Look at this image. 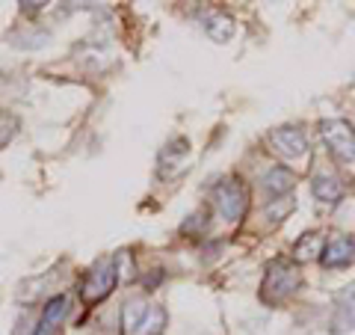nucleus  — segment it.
<instances>
[{
  "instance_id": "1",
  "label": "nucleus",
  "mask_w": 355,
  "mask_h": 335,
  "mask_svg": "<svg viewBox=\"0 0 355 335\" xmlns=\"http://www.w3.org/2000/svg\"><path fill=\"white\" fill-rule=\"evenodd\" d=\"M166 323H169L166 309L142 297L128 300L121 309V335H163Z\"/></svg>"
},
{
  "instance_id": "2",
  "label": "nucleus",
  "mask_w": 355,
  "mask_h": 335,
  "mask_svg": "<svg viewBox=\"0 0 355 335\" xmlns=\"http://www.w3.org/2000/svg\"><path fill=\"white\" fill-rule=\"evenodd\" d=\"M299 282H302V273H299L296 261H287V259L270 261V264H266V273H263V282H261L263 303H270V306L284 303L287 297L296 294Z\"/></svg>"
},
{
  "instance_id": "3",
  "label": "nucleus",
  "mask_w": 355,
  "mask_h": 335,
  "mask_svg": "<svg viewBox=\"0 0 355 335\" xmlns=\"http://www.w3.org/2000/svg\"><path fill=\"white\" fill-rule=\"evenodd\" d=\"M210 199H214V208L219 211V217L228 222H237L246 214V187H243L237 175L219 178L214 190H210Z\"/></svg>"
},
{
  "instance_id": "4",
  "label": "nucleus",
  "mask_w": 355,
  "mask_h": 335,
  "mask_svg": "<svg viewBox=\"0 0 355 335\" xmlns=\"http://www.w3.org/2000/svg\"><path fill=\"white\" fill-rule=\"evenodd\" d=\"M119 282V267H116V259H101L89 267V273L83 276L80 282V300L86 306H95L113 291Z\"/></svg>"
},
{
  "instance_id": "5",
  "label": "nucleus",
  "mask_w": 355,
  "mask_h": 335,
  "mask_svg": "<svg viewBox=\"0 0 355 335\" xmlns=\"http://www.w3.org/2000/svg\"><path fill=\"white\" fill-rule=\"evenodd\" d=\"M320 133H323V142L335 154L338 163H355V131L349 122L326 119L320 122Z\"/></svg>"
},
{
  "instance_id": "6",
  "label": "nucleus",
  "mask_w": 355,
  "mask_h": 335,
  "mask_svg": "<svg viewBox=\"0 0 355 335\" xmlns=\"http://www.w3.org/2000/svg\"><path fill=\"white\" fill-rule=\"evenodd\" d=\"M270 146L275 154H282V158L287 161H296V158H305V152H308V140H305V133L293 128V125H282V128H275L270 131Z\"/></svg>"
},
{
  "instance_id": "7",
  "label": "nucleus",
  "mask_w": 355,
  "mask_h": 335,
  "mask_svg": "<svg viewBox=\"0 0 355 335\" xmlns=\"http://www.w3.org/2000/svg\"><path fill=\"white\" fill-rule=\"evenodd\" d=\"M65 315H69V297H65V294L51 297L48 303H44V309H42L39 323H36V329H33V335H60Z\"/></svg>"
},
{
  "instance_id": "8",
  "label": "nucleus",
  "mask_w": 355,
  "mask_h": 335,
  "mask_svg": "<svg viewBox=\"0 0 355 335\" xmlns=\"http://www.w3.org/2000/svg\"><path fill=\"white\" fill-rule=\"evenodd\" d=\"M355 259V240L349 234H338V238H331L326 247H323V255H320V264L323 267H343Z\"/></svg>"
},
{
  "instance_id": "9",
  "label": "nucleus",
  "mask_w": 355,
  "mask_h": 335,
  "mask_svg": "<svg viewBox=\"0 0 355 335\" xmlns=\"http://www.w3.org/2000/svg\"><path fill=\"white\" fill-rule=\"evenodd\" d=\"M296 184V175L287 170V166H270L263 175H261V187L270 199H282V196H291V190Z\"/></svg>"
},
{
  "instance_id": "10",
  "label": "nucleus",
  "mask_w": 355,
  "mask_h": 335,
  "mask_svg": "<svg viewBox=\"0 0 355 335\" xmlns=\"http://www.w3.org/2000/svg\"><path fill=\"white\" fill-rule=\"evenodd\" d=\"M355 327V291H343L331 311V332H349Z\"/></svg>"
},
{
  "instance_id": "11",
  "label": "nucleus",
  "mask_w": 355,
  "mask_h": 335,
  "mask_svg": "<svg viewBox=\"0 0 355 335\" xmlns=\"http://www.w3.org/2000/svg\"><path fill=\"white\" fill-rule=\"evenodd\" d=\"M205 33H207V39H214V42H228L231 36H234V18L225 15V13H214V15H207L205 18Z\"/></svg>"
},
{
  "instance_id": "12",
  "label": "nucleus",
  "mask_w": 355,
  "mask_h": 335,
  "mask_svg": "<svg viewBox=\"0 0 355 335\" xmlns=\"http://www.w3.org/2000/svg\"><path fill=\"white\" fill-rule=\"evenodd\" d=\"M314 196L320 199V202L331 205V202H338V199L343 196V187H340V181L335 175H317L314 178Z\"/></svg>"
},
{
  "instance_id": "13",
  "label": "nucleus",
  "mask_w": 355,
  "mask_h": 335,
  "mask_svg": "<svg viewBox=\"0 0 355 335\" xmlns=\"http://www.w3.org/2000/svg\"><path fill=\"white\" fill-rule=\"evenodd\" d=\"M323 238H320V231H305L302 238L296 240V261H311V259H320L323 255Z\"/></svg>"
},
{
  "instance_id": "14",
  "label": "nucleus",
  "mask_w": 355,
  "mask_h": 335,
  "mask_svg": "<svg viewBox=\"0 0 355 335\" xmlns=\"http://www.w3.org/2000/svg\"><path fill=\"white\" fill-rule=\"evenodd\" d=\"M18 133V119L12 113H0V149H6Z\"/></svg>"
},
{
  "instance_id": "15",
  "label": "nucleus",
  "mask_w": 355,
  "mask_h": 335,
  "mask_svg": "<svg viewBox=\"0 0 355 335\" xmlns=\"http://www.w3.org/2000/svg\"><path fill=\"white\" fill-rule=\"evenodd\" d=\"M291 211H293V196H282V199H272V205L266 208V217L279 222V220H284L287 214H291Z\"/></svg>"
}]
</instances>
